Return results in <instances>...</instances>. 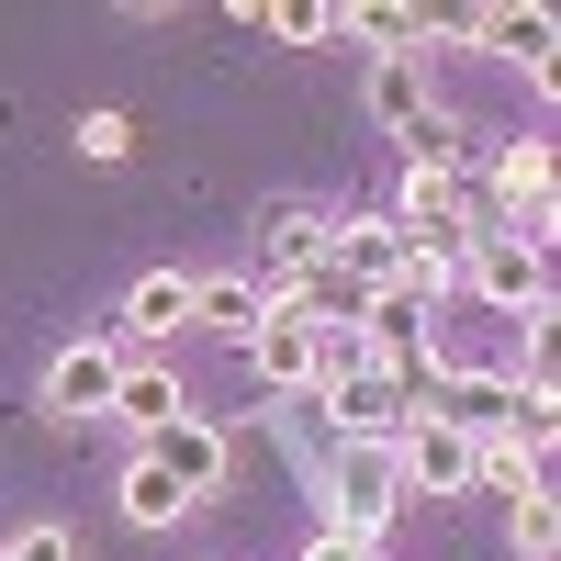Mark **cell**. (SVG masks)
<instances>
[{
  "mask_svg": "<svg viewBox=\"0 0 561 561\" xmlns=\"http://www.w3.org/2000/svg\"><path fill=\"white\" fill-rule=\"evenodd\" d=\"M147 460H158V472H169L180 494L203 505V494L225 483V460H237V449H225V427H203V415H169V427L147 438Z\"/></svg>",
  "mask_w": 561,
  "mask_h": 561,
  "instance_id": "52a82bcc",
  "label": "cell"
},
{
  "mask_svg": "<svg viewBox=\"0 0 561 561\" xmlns=\"http://www.w3.org/2000/svg\"><path fill=\"white\" fill-rule=\"evenodd\" d=\"M304 561H382V550L348 539V528H314V539H304Z\"/></svg>",
  "mask_w": 561,
  "mask_h": 561,
  "instance_id": "ffe728a7",
  "label": "cell"
},
{
  "mask_svg": "<svg viewBox=\"0 0 561 561\" xmlns=\"http://www.w3.org/2000/svg\"><path fill=\"white\" fill-rule=\"evenodd\" d=\"M0 561H79V539L34 517V528H12V539H0Z\"/></svg>",
  "mask_w": 561,
  "mask_h": 561,
  "instance_id": "d6986e66",
  "label": "cell"
},
{
  "mask_svg": "<svg viewBox=\"0 0 561 561\" xmlns=\"http://www.w3.org/2000/svg\"><path fill=\"white\" fill-rule=\"evenodd\" d=\"M337 34H370L382 57H427V12H404V0H359V12H337Z\"/></svg>",
  "mask_w": 561,
  "mask_h": 561,
  "instance_id": "9a60e30c",
  "label": "cell"
},
{
  "mask_svg": "<svg viewBox=\"0 0 561 561\" xmlns=\"http://www.w3.org/2000/svg\"><path fill=\"white\" fill-rule=\"evenodd\" d=\"M248 370H259L270 393H314V325L304 314H270L259 337H248Z\"/></svg>",
  "mask_w": 561,
  "mask_h": 561,
  "instance_id": "8fae6325",
  "label": "cell"
},
{
  "mask_svg": "<svg viewBox=\"0 0 561 561\" xmlns=\"http://www.w3.org/2000/svg\"><path fill=\"white\" fill-rule=\"evenodd\" d=\"M113 382H124V348H113V337H68L57 359H45V415H57V427L113 415Z\"/></svg>",
  "mask_w": 561,
  "mask_h": 561,
  "instance_id": "3957f363",
  "label": "cell"
},
{
  "mask_svg": "<svg viewBox=\"0 0 561 561\" xmlns=\"http://www.w3.org/2000/svg\"><path fill=\"white\" fill-rule=\"evenodd\" d=\"M192 280L203 270H147V280H135V293H124V337H180V325H192Z\"/></svg>",
  "mask_w": 561,
  "mask_h": 561,
  "instance_id": "7c38bea8",
  "label": "cell"
},
{
  "mask_svg": "<svg viewBox=\"0 0 561 561\" xmlns=\"http://www.w3.org/2000/svg\"><path fill=\"white\" fill-rule=\"evenodd\" d=\"M325 270H348L359 293H393L404 280V225L393 214H325Z\"/></svg>",
  "mask_w": 561,
  "mask_h": 561,
  "instance_id": "5b68a950",
  "label": "cell"
},
{
  "mask_svg": "<svg viewBox=\"0 0 561 561\" xmlns=\"http://www.w3.org/2000/svg\"><path fill=\"white\" fill-rule=\"evenodd\" d=\"M517 550H528V561H550V550H561V505H550V483H539V494H517Z\"/></svg>",
  "mask_w": 561,
  "mask_h": 561,
  "instance_id": "2e32d148",
  "label": "cell"
},
{
  "mask_svg": "<svg viewBox=\"0 0 561 561\" xmlns=\"http://www.w3.org/2000/svg\"><path fill=\"white\" fill-rule=\"evenodd\" d=\"M192 325H203V337H225V348H248L259 325H270V280H248V270L192 280Z\"/></svg>",
  "mask_w": 561,
  "mask_h": 561,
  "instance_id": "9c48e42d",
  "label": "cell"
},
{
  "mask_svg": "<svg viewBox=\"0 0 561 561\" xmlns=\"http://www.w3.org/2000/svg\"><path fill=\"white\" fill-rule=\"evenodd\" d=\"M113 494H124V517H135V528H180V517H192V494H180V483L158 472L147 449L124 460V483H113Z\"/></svg>",
  "mask_w": 561,
  "mask_h": 561,
  "instance_id": "5bb4252c",
  "label": "cell"
},
{
  "mask_svg": "<svg viewBox=\"0 0 561 561\" xmlns=\"http://www.w3.org/2000/svg\"><path fill=\"white\" fill-rule=\"evenodd\" d=\"M460 280H472L494 314H539V304H550V259L517 248V237H494V225H472V237H460Z\"/></svg>",
  "mask_w": 561,
  "mask_h": 561,
  "instance_id": "7a4b0ae2",
  "label": "cell"
},
{
  "mask_svg": "<svg viewBox=\"0 0 561 561\" xmlns=\"http://www.w3.org/2000/svg\"><path fill=\"white\" fill-rule=\"evenodd\" d=\"M280 45H325V34H337V12H325V0H280V12H259Z\"/></svg>",
  "mask_w": 561,
  "mask_h": 561,
  "instance_id": "e0dca14e",
  "label": "cell"
},
{
  "mask_svg": "<svg viewBox=\"0 0 561 561\" xmlns=\"http://www.w3.org/2000/svg\"><path fill=\"white\" fill-rule=\"evenodd\" d=\"M259 259H270V304H280L304 270H325V214L314 203H270L259 214Z\"/></svg>",
  "mask_w": 561,
  "mask_h": 561,
  "instance_id": "ba28073f",
  "label": "cell"
},
{
  "mask_svg": "<svg viewBox=\"0 0 561 561\" xmlns=\"http://www.w3.org/2000/svg\"><path fill=\"white\" fill-rule=\"evenodd\" d=\"M427 113H438V102H427V68H415V57H370V124H382L393 147H404Z\"/></svg>",
  "mask_w": 561,
  "mask_h": 561,
  "instance_id": "4fadbf2b",
  "label": "cell"
},
{
  "mask_svg": "<svg viewBox=\"0 0 561 561\" xmlns=\"http://www.w3.org/2000/svg\"><path fill=\"white\" fill-rule=\"evenodd\" d=\"M113 415H124L135 438H158L169 415H192V393H180V370H169V359H124V382H113Z\"/></svg>",
  "mask_w": 561,
  "mask_h": 561,
  "instance_id": "30bf717a",
  "label": "cell"
},
{
  "mask_svg": "<svg viewBox=\"0 0 561 561\" xmlns=\"http://www.w3.org/2000/svg\"><path fill=\"white\" fill-rule=\"evenodd\" d=\"M382 460H393V483H404V494H472V438H460L438 404H415L404 427H393Z\"/></svg>",
  "mask_w": 561,
  "mask_h": 561,
  "instance_id": "6da1fadb",
  "label": "cell"
},
{
  "mask_svg": "<svg viewBox=\"0 0 561 561\" xmlns=\"http://www.w3.org/2000/svg\"><path fill=\"white\" fill-rule=\"evenodd\" d=\"M393 505H404L393 460H382V449H348V460H337V494H325V528H348V539H370V550H382Z\"/></svg>",
  "mask_w": 561,
  "mask_h": 561,
  "instance_id": "277c9868",
  "label": "cell"
},
{
  "mask_svg": "<svg viewBox=\"0 0 561 561\" xmlns=\"http://www.w3.org/2000/svg\"><path fill=\"white\" fill-rule=\"evenodd\" d=\"M314 404L337 415V438H348V449H393V427L415 415V404L393 393V370H359V382H325Z\"/></svg>",
  "mask_w": 561,
  "mask_h": 561,
  "instance_id": "8992f818",
  "label": "cell"
},
{
  "mask_svg": "<svg viewBox=\"0 0 561 561\" xmlns=\"http://www.w3.org/2000/svg\"><path fill=\"white\" fill-rule=\"evenodd\" d=\"M79 158H102V169L135 158V124H124V113H79Z\"/></svg>",
  "mask_w": 561,
  "mask_h": 561,
  "instance_id": "ac0fdd59",
  "label": "cell"
}]
</instances>
